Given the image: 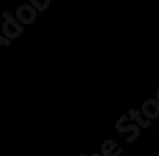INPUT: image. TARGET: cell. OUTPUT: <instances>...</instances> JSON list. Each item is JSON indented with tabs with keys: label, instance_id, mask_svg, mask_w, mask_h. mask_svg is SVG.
<instances>
[{
	"label": "cell",
	"instance_id": "6da1fadb",
	"mask_svg": "<svg viewBox=\"0 0 159 156\" xmlns=\"http://www.w3.org/2000/svg\"><path fill=\"white\" fill-rule=\"evenodd\" d=\"M34 10L31 8V6H20L19 10H18V19L22 22V23H25V24H30L31 22L34 20Z\"/></svg>",
	"mask_w": 159,
	"mask_h": 156
}]
</instances>
